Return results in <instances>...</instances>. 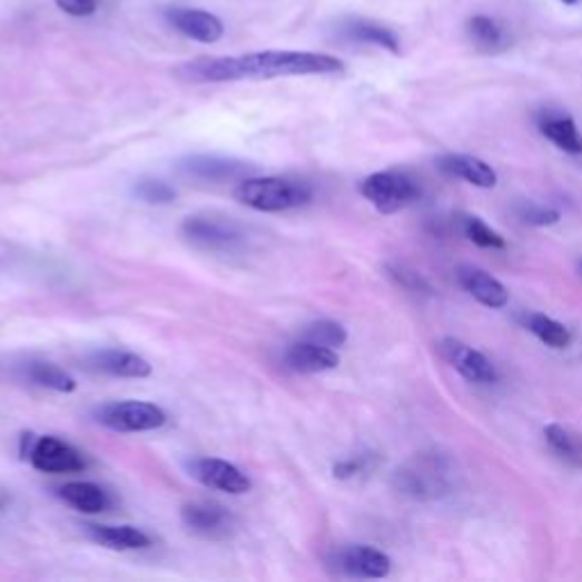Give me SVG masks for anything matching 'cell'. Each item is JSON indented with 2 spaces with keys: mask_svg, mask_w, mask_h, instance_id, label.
<instances>
[{
  "mask_svg": "<svg viewBox=\"0 0 582 582\" xmlns=\"http://www.w3.org/2000/svg\"><path fill=\"white\" fill-rule=\"evenodd\" d=\"M98 421L105 428L117 433H148L162 428L167 423V412L144 401H124V403H108L96 412Z\"/></svg>",
  "mask_w": 582,
  "mask_h": 582,
  "instance_id": "obj_5",
  "label": "cell"
},
{
  "mask_svg": "<svg viewBox=\"0 0 582 582\" xmlns=\"http://www.w3.org/2000/svg\"><path fill=\"white\" fill-rule=\"evenodd\" d=\"M235 200L257 211H287L307 205L312 189L287 178H244L235 189Z\"/></svg>",
  "mask_w": 582,
  "mask_h": 582,
  "instance_id": "obj_3",
  "label": "cell"
},
{
  "mask_svg": "<svg viewBox=\"0 0 582 582\" xmlns=\"http://www.w3.org/2000/svg\"><path fill=\"white\" fill-rule=\"evenodd\" d=\"M337 564L353 578H387L392 571V560L383 551L366 544L346 546L337 555Z\"/></svg>",
  "mask_w": 582,
  "mask_h": 582,
  "instance_id": "obj_14",
  "label": "cell"
},
{
  "mask_svg": "<svg viewBox=\"0 0 582 582\" xmlns=\"http://www.w3.org/2000/svg\"><path fill=\"white\" fill-rule=\"evenodd\" d=\"M187 244L207 253H237L246 244V233L230 219L189 217L180 228Z\"/></svg>",
  "mask_w": 582,
  "mask_h": 582,
  "instance_id": "obj_4",
  "label": "cell"
},
{
  "mask_svg": "<svg viewBox=\"0 0 582 582\" xmlns=\"http://www.w3.org/2000/svg\"><path fill=\"white\" fill-rule=\"evenodd\" d=\"M462 230L466 235V239L471 244H475L479 248H492V250H499V248H505V239L492 230L483 219L479 217H464L462 219Z\"/></svg>",
  "mask_w": 582,
  "mask_h": 582,
  "instance_id": "obj_26",
  "label": "cell"
},
{
  "mask_svg": "<svg viewBox=\"0 0 582 582\" xmlns=\"http://www.w3.org/2000/svg\"><path fill=\"white\" fill-rule=\"evenodd\" d=\"M60 499L87 514H98L110 507L108 492L93 483H67L65 487H60Z\"/></svg>",
  "mask_w": 582,
  "mask_h": 582,
  "instance_id": "obj_23",
  "label": "cell"
},
{
  "mask_svg": "<svg viewBox=\"0 0 582 582\" xmlns=\"http://www.w3.org/2000/svg\"><path fill=\"white\" fill-rule=\"evenodd\" d=\"M344 34L357 43H368V46H378L383 50L394 52L398 56L401 52V39L392 28H385L376 21H366V19H353L344 26Z\"/></svg>",
  "mask_w": 582,
  "mask_h": 582,
  "instance_id": "obj_21",
  "label": "cell"
},
{
  "mask_svg": "<svg viewBox=\"0 0 582 582\" xmlns=\"http://www.w3.org/2000/svg\"><path fill=\"white\" fill-rule=\"evenodd\" d=\"M560 3H564V6H575L578 0H560Z\"/></svg>",
  "mask_w": 582,
  "mask_h": 582,
  "instance_id": "obj_32",
  "label": "cell"
},
{
  "mask_svg": "<svg viewBox=\"0 0 582 582\" xmlns=\"http://www.w3.org/2000/svg\"><path fill=\"white\" fill-rule=\"evenodd\" d=\"M394 487L416 501H435L451 490V466L440 453H421L394 473Z\"/></svg>",
  "mask_w": 582,
  "mask_h": 582,
  "instance_id": "obj_2",
  "label": "cell"
},
{
  "mask_svg": "<svg viewBox=\"0 0 582 582\" xmlns=\"http://www.w3.org/2000/svg\"><path fill=\"white\" fill-rule=\"evenodd\" d=\"M87 535L112 551H139L150 546V537L132 525H87Z\"/></svg>",
  "mask_w": 582,
  "mask_h": 582,
  "instance_id": "obj_18",
  "label": "cell"
},
{
  "mask_svg": "<svg viewBox=\"0 0 582 582\" xmlns=\"http://www.w3.org/2000/svg\"><path fill=\"white\" fill-rule=\"evenodd\" d=\"M135 194H137V198H141L144 203H150V205H167L176 198L174 187H169L162 180H141V183H137Z\"/></svg>",
  "mask_w": 582,
  "mask_h": 582,
  "instance_id": "obj_29",
  "label": "cell"
},
{
  "mask_svg": "<svg viewBox=\"0 0 582 582\" xmlns=\"http://www.w3.org/2000/svg\"><path fill=\"white\" fill-rule=\"evenodd\" d=\"M93 368L117 378H148L152 366L137 353L128 351H98L91 355Z\"/></svg>",
  "mask_w": 582,
  "mask_h": 582,
  "instance_id": "obj_17",
  "label": "cell"
},
{
  "mask_svg": "<svg viewBox=\"0 0 582 582\" xmlns=\"http://www.w3.org/2000/svg\"><path fill=\"white\" fill-rule=\"evenodd\" d=\"M544 437L549 446L569 464L582 466V437L573 431L560 426V423H551L544 428Z\"/></svg>",
  "mask_w": 582,
  "mask_h": 582,
  "instance_id": "obj_25",
  "label": "cell"
},
{
  "mask_svg": "<svg viewBox=\"0 0 582 582\" xmlns=\"http://www.w3.org/2000/svg\"><path fill=\"white\" fill-rule=\"evenodd\" d=\"M183 523L194 535L205 540H224L233 533V514L217 503H189L183 507Z\"/></svg>",
  "mask_w": 582,
  "mask_h": 582,
  "instance_id": "obj_10",
  "label": "cell"
},
{
  "mask_svg": "<svg viewBox=\"0 0 582 582\" xmlns=\"http://www.w3.org/2000/svg\"><path fill=\"white\" fill-rule=\"evenodd\" d=\"M368 466H372V457L357 455V457H348V460L337 462L333 473H335V479H339V481H351V479H355V475L364 473Z\"/></svg>",
  "mask_w": 582,
  "mask_h": 582,
  "instance_id": "obj_30",
  "label": "cell"
},
{
  "mask_svg": "<svg viewBox=\"0 0 582 582\" xmlns=\"http://www.w3.org/2000/svg\"><path fill=\"white\" fill-rule=\"evenodd\" d=\"M303 339L328 346V348H337V346L346 344L348 333L337 322H316V324L307 326V331L303 333Z\"/></svg>",
  "mask_w": 582,
  "mask_h": 582,
  "instance_id": "obj_27",
  "label": "cell"
},
{
  "mask_svg": "<svg viewBox=\"0 0 582 582\" xmlns=\"http://www.w3.org/2000/svg\"><path fill=\"white\" fill-rule=\"evenodd\" d=\"M440 353L442 357L455 368V372L475 385H494L499 381V374L494 364L481 353L471 348L468 344L460 342V339H442L440 342Z\"/></svg>",
  "mask_w": 582,
  "mask_h": 582,
  "instance_id": "obj_7",
  "label": "cell"
},
{
  "mask_svg": "<svg viewBox=\"0 0 582 582\" xmlns=\"http://www.w3.org/2000/svg\"><path fill=\"white\" fill-rule=\"evenodd\" d=\"M56 6L69 17H91L98 8L96 0H56Z\"/></svg>",
  "mask_w": 582,
  "mask_h": 582,
  "instance_id": "obj_31",
  "label": "cell"
},
{
  "mask_svg": "<svg viewBox=\"0 0 582 582\" xmlns=\"http://www.w3.org/2000/svg\"><path fill=\"white\" fill-rule=\"evenodd\" d=\"M26 376L28 381H32L39 387L52 389V392H76L78 383L73 376H69L65 368L56 366V364H48V362H30L26 366Z\"/></svg>",
  "mask_w": 582,
  "mask_h": 582,
  "instance_id": "obj_24",
  "label": "cell"
},
{
  "mask_svg": "<svg viewBox=\"0 0 582 582\" xmlns=\"http://www.w3.org/2000/svg\"><path fill=\"white\" fill-rule=\"evenodd\" d=\"M359 194L372 203L381 215H396V211L405 209L418 198L416 185L396 171H381L368 176L359 185Z\"/></svg>",
  "mask_w": 582,
  "mask_h": 582,
  "instance_id": "obj_6",
  "label": "cell"
},
{
  "mask_svg": "<svg viewBox=\"0 0 582 582\" xmlns=\"http://www.w3.org/2000/svg\"><path fill=\"white\" fill-rule=\"evenodd\" d=\"M0 505H3V499H0Z\"/></svg>",
  "mask_w": 582,
  "mask_h": 582,
  "instance_id": "obj_33",
  "label": "cell"
},
{
  "mask_svg": "<svg viewBox=\"0 0 582 582\" xmlns=\"http://www.w3.org/2000/svg\"><path fill=\"white\" fill-rule=\"evenodd\" d=\"M28 457L32 466L43 473H78L87 466L80 451L58 437H39L30 446Z\"/></svg>",
  "mask_w": 582,
  "mask_h": 582,
  "instance_id": "obj_9",
  "label": "cell"
},
{
  "mask_svg": "<svg viewBox=\"0 0 582 582\" xmlns=\"http://www.w3.org/2000/svg\"><path fill=\"white\" fill-rule=\"evenodd\" d=\"M342 71L344 62L326 52L267 50L237 58H198L185 62L178 69V76L189 82H237L283 76H331Z\"/></svg>",
  "mask_w": 582,
  "mask_h": 582,
  "instance_id": "obj_1",
  "label": "cell"
},
{
  "mask_svg": "<svg viewBox=\"0 0 582 582\" xmlns=\"http://www.w3.org/2000/svg\"><path fill=\"white\" fill-rule=\"evenodd\" d=\"M440 169L453 178H460L481 189H492L499 183L496 171L485 160H481V157H473V155H464V152H453V155L442 157Z\"/></svg>",
  "mask_w": 582,
  "mask_h": 582,
  "instance_id": "obj_16",
  "label": "cell"
},
{
  "mask_svg": "<svg viewBox=\"0 0 582 582\" xmlns=\"http://www.w3.org/2000/svg\"><path fill=\"white\" fill-rule=\"evenodd\" d=\"M537 126H540V132L549 141H553L560 150H564L569 155L582 152V135L578 132V126L569 115L549 110L537 119Z\"/></svg>",
  "mask_w": 582,
  "mask_h": 582,
  "instance_id": "obj_19",
  "label": "cell"
},
{
  "mask_svg": "<svg viewBox=\"0 0 582 582\" xmlns=\"http://www.w3.org/2000/svg\"><path fill=\"white\" fill-rule=\"evenodd\" d=\"M523 326L531 331L542 344H546L549 348H555V351H564L573 342V335L564 324L551 319V316H546L542 312L523 314Z\"/></svg>",
  "mask_w": 582,
  "mask_h": 582,
  "instance_id": "obj_22",
  "label": "cell"
},
{
  "mask_svg": "<svg viewBox=\"0 0 582 582\" xmlns=\"http://www.w3.org/2000/svg\"><path fill=\"white\" fill-rule=\"evenodd\" d=\"M180 171L185 176L209 180V183H228V180H244L250 174V167L244 162L226 160V157L217 155H194L180 165Z\"/></svg>",
  "mask_w": 582,
  "mask_h": 582,
  "instance_id": "obj_13",
  "label": "cell"
},
{
  "mask_svg": "<svg viewBox=\"0 0 582 582\" xmlns=\"http://www.w3.org/2000/svg\"><path fill=\"white\" fill-rule=\"evenodd\" d=\"M466 34H468V41L483 52H501L510 46V37L505 32V28L487 14L471 17L466 21Z\"/></svg>",
  "mask_w": 582,
  "mask_h": 582,
  "instance_id": "obj_20",
  "label": "cell"
},
{
  "mask_svg": "<svg viewBox=\"0 0 582 582\" xmlns=\"http://www.w3.org/2000/svg\"><path fill=\"white\" fill-rule=\"evenodd\" d=\"M285 364L296 374H324L339 366V355L335 348L303 339L287 348Z\"/></svg>",
  "mask_w": 582,
  "mask_h": 582,
  "instance_id": "obj_15",
  "label": "cell"
},
{
  "mask_svg": "<svg viewBox=\"0 0 582 582\" xmlns=\"http://www.w3.org/2000/svg\"><path fill=\"white\" fill-rule=\"evenodd\" d=\"M167 23L178 30L180 34L200 41V43H215L224 37V23L219 17L209 14L196 8H169L165 12Z\"/></svg>",
  "mask_w": 582,
  "mask_h": 582,
  "instance_id": "obj_11",
  "label": "cell"
},
{
  "mask_svg": "<svg viewBox=\"0 0 582 582\" xmlns=\"http://www.w3.org/2000/svg\"><path fill=\"white\" fill-rule=\"evenodd\" d=\"M189 475L209 490H219L233 496L246 494L250 490L248 475L235 464L219 457H198L189 464Z\"/></svg>",
  "mask_w": 582,
  "mask_h": 582,
  "instance_id": "obj_8",
  "label": "cell"
},
{
  "mask_svg": "<svg viewBox=\"0 0 582 582\" xmlns=\"http://www.w3.org/2000/svg\"><path fill=\"white\" fill-rule=\"evenodd\" d=\"M516 215L525 226H535V228H544V226H555L560 221V211L553 207H544L537 203H521L516 207Z\"/></svg>",
  "mask_w": 582,
  "mask_h": 582,
  "instance_id": "obj_28",
  "label": "cell"
},
{
  "mask_svg": "<svg viewBox=\"0 0 582 582\" xmlns=\"http://www.w3.org/2000/svg\"><path fill=\"white\" fill-rule=\"evenodd\" d=\"M455 278L468 296H473L485 307L501 309L510 303V294H507L505 285L481 267H473V264H462V267L455 269Z\"/></svg>",
  "mask_w": 582,
  "mask_h": 582,
  "instance_id": "obj_12",
  "label": "cell"
}]
</instances>
